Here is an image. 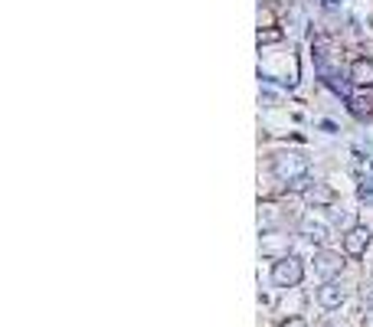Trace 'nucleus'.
<instances>
[{"mask_svg":"<svg viewBox=\"0 0 373 327\" xmlns=\"http://www.w3.org/2000/svg\"><path fill=\"white\" fill-rule=\"evenodd\" d=\"M370 197H373V184L367 180V184L361 187V200H370Z\"/></svg>","mask_w":373,"mask_h":327,"instance_id":"11","label":"nucleus"},{"mask_svg":"<svg viewBox=\"0 0 373 327\" xmlns=\"http://www.w3.org/2000/svg\"><path fill=\"white\" fill-rule=\"evenodd\" d=\"M275 39H282V30H265V33H259V43H275Z\"/></svg>","mask_w":373,"mask_h":327,"instance_id":"10","label":"nucleus"},{"mask_svg":"<svg viewBox=\"0 0 373 327\" xmlns=\"http://www.w3.org/2000/svg\"><path fill=\"white\" fill-rule=\"evenodd\" d=\"M272 170L278 180H285V184H301L305 177H308V157H301L295 151H282L272 157Z\"/></svg>","mask_w":373,"mask_h":327,"instance_id":"1","label":"nucleus"},{"mask_svg":"<svg viewBox=\"0 0 373 327\" xmlns=\"http://www.w3.org/2000/svg\"><path fill=\"white\" fill-rule=\"evenodd\" d=\"M347 301V291H344V285L341 281H324L321 288H318V304L321 308H327V311H334V308H341V304Z\"/></svg>","mask_w":373,"mask_h":327,"instance_id":"6","label":"nucleus"},{"mask_svg":"<svg viewBox=\"0 0 373 327\" xmlns=\"http://www.w3.org/2000/svg\"><path fill=\"white\" fill-rule=\"evenodd\" d=\"M350 79L357 82V86H373V59H354V66H350Z\"/></svg>","mask_w":373,"mask_h":327,"instance_id":"8","label":"nucleus"},{"mask_svg":"<svg viewBox=\"0 0 373 327\" xmlns=\"http://www.w3.org/2000/svg\"><path fill=\"white\" fill-rule=\"evenodd\" d=\"M370 239H373V232L357 223V226H350L347 232H344V252L354 255V259H361L363 252H367V246H370Z\"/></svg>","mask_w":373,"mask_h":327,"instance_id":"5","label":"nucleus"},{"mask_svg":"<svg viewBox=\"0 0 373 327\" xmlns=\"http://www.w3.org/2000/svg\"><path fill=\"white\" fill-rule=\"evenodd\" d=\"M301 236L321 246V242H327V226L318 223V219H301Z\"/></svg>","mask_w":373,"mask_h":327,"instance_id":"9","label":"nucleus"},{"mask_svg":"<svg viewBox=\"0 0 373 327\" xmlns=\"http://www.w3.org/2000/svg\"><path fill=\"white\" fill-rule=\"evenodd\" d=\"M305 278V265H301L298 255H285V259H275L272 265V281L278 288H295Z\"/></svg>","mask_w":373,"mask_h":327,"instance_id":"2","label":"nucleus"},{"mask_svg":"<svg viewBox=\"0 0 373 327\" xmlns=\"http://www.w3.org/2000/svg\"><path fill=\"white\" fill-rule=\"evenodd\" d=\"M321 327H341V324H337V321H327V324H321Z\"/></svg>","mask_w":373,"mask_h":327,"instance_id":"13","label":"nucleus"},{"mask_svg":"<svg viewBox=\"0 0 373 327\" xmlns=\"http://www.w3.org/2000/svg\"><path fill=\"white\" fill-rule=\"evenodd\" d=\"M282 327H308V324H305V317H288Z\"/></svg>","mask_w":373,"mask_h":327,"instance_id":"12","label":"nucleus"},{"mask_svg":"<svg viewBox=\"0 0 373 327\" xmlns=\"http://www.w3.org/2000/svg\"><path fill=\"white\" fill-rule=\"evenodd\" d=\"M305 200H308L314 210H327V206H334L337 193L327 187V184H308V187H305Z\"/></svg>","mask_w":373,"mask_h":327,"instance_id":"7","label":"nucleus"},{"mask_svg":"<svg viewBox=\"0 0 373 327\" xmlns=\"http://www.w3.org/2000/svg\"><path fill=\"white\" fill-rule=\"evenodd\" d=\"M341 268H344V259H341V252H331V249H321L314 255V272L324 278V281H331V278L341 275Z\"/></svg>","mask_w":373,"mask_h":327,"instance_id":"4","label":"nucleus"},{"mask_svg":"<svg viewBox=\"0 0 373 327\" xmlns=\"http://www.w3.org/2000/svg\"><path fill=\"white\" fill-rule=\"evenodd\" d=\"M259 249L265 259H285V255H291V252H288L291 249V236H288V232H269V229H265Z\"/></svg>","mask_w":373,"mask_h":327,"instance_id":"3","label":"nucleus"}]
</instances>
